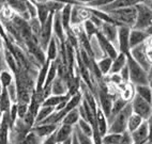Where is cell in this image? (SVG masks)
<instances>
[{
  "label": "cell",
  "instance_id": "1",
  "mask_svg": "<svg viewBox=\"0 0 152 144\" xmlns=\"http://www.w3.org/2000/svg\"><path fill=\"white\" fill-rule=\"evenodd\" d=\"M133 113L131 103L124 107L122 111H120L117 115H115L108 122V131L110 133H121L128 131V121L131 114Z\"/></svg>",
  "mask_w": 152,
  "mask_h": 144
},
{
  "label": "cell",
  "instance_id": "2",
  "mask_svg": "<svg viewBox=\"0 0 152 144\" xmlns=\"http://www.w3.org/2000/svg\"><path fill=\"white\" fill-rule=\"evenodd\" d=\"M108 14L114 19V22H116L118 27L124 26V27H129L132 29L135 25L137 12H136L135 7H129V8H122L110 11Z\"/></svg>",
  "mask_w": 152,
  "mask_h": 144
},
{
  "label": "cell",
  "instance_id": "3",
  "mask_svg": "<svg viewBox=\"0 0 152 144\" xmlns=\"http://www.w3.org/2000/svg\"><path fill=\"white\" fill-rule=\"evenodd\" d=\"M128 67L130 72V82L133 85H142V84L149 83L148 78V72L141 67L138 63L128 54Z\"/></svg>",
  "mask_w": 152,
  "mask_h": 144
},
{
  "label": "cell",
  "instance_id": "4",
  "mask_svg": "<svg viewBox=\"0 0 152 144\" xmlns=\"http://www.w3.org/2000/svg\"><path fill=\"white\" fill-rule=\"evenodd\" d=\"M136 8V22L132 29L146 31L152 25V10L144 3H137Z\"/></svg>",
  "mask_w": 152,
  "mask_h": 144
},
{
  "label": "cell",
  "instance_id": "5",
  "mask_svg": "<svg viewBox=\"0 0 152 144\" xmlns=\"http://www.w3.org/2000/svg\"><path fill=\"white\" fill-rule=\"evenodd\" d=\"M131 106H132V110L133 113L137 114L142 119V120L147 121L152 114V103H148L138 95L134 96V98L131 101Z\"/></svg>",
  "mask_w": 152,
  "mask_h": 144
},
{
  "label": "cell",
  "instance_id": "6",
  "mask_svg": "<svg viewBox=\"0 0 152 144\" xmlns=\"http://www.w3.org/2000/svg\"><path fill=\"white\" fill-rule=\"evenodd\" d=\"M53 19H54V14L50 13L47 20L42 25L41 32L39 35V44L44 51H45L47 45L54 35V33H53Z\"/></svg>",
  "mask_w": 152,
  "mask_h": 144
},
{
  "label": "cell",
  "instance_id": "7",
  "mask_svg": "<svg viewBox=\"0 0 152 144\" xmlns=\"http://www.w3.org/2000/svg\"><path fill=\"white\" fill-rule=\"evenodd\" d=\"M130 32L131 28L120 26L118 27V51L122 54H130Z\"/></svg>",
  "mask_w": 152,
  "mask_h": 144
},
{
  "label": "cell",
  "instance_id": "8",
  "mask_svg": "<svg viewBox=\"0 0 152 144\" xmlns=\"http://www.w3.org/2000/svg\"><path fill=\"white\" fill-rule=\"evenodd\" d=\"M146 49H147L146 44H145V43L141 44V45H139V46H136V47H134V48L131 49V50H130V56L133 58L136 62L138 63L141 67L148 72L151 65H150L149 62H148V60H147Z\"/></svg>",
  "mask_w": 152,
  "mask_h": 144
},
{
  "label": "cell",
  "instance_id": "9",
  "mask_svg": "<svg viewBox=\"0 0 152 144\" xmlns=\"http://www.w3.org/2000/svg\"><path fill=\"white\" fill-rule=\"evenodd\" d=\"M102 35L107 38L115 47L118 49V26L115 24H109V22H103L101 28L99 29Z\"/></svg>",
  "mask_w": 152,
  "mask_h": 144
},
{
  "label": "cell",
  "instance_id": "10",
  "mask_svg": "<svg viewBox=\"0 0 152 144\" xmlns=\"http://www.w3.org/2000/svg\"><path fill=\"white\" fill-rule=\"evenodd\" d=\"M95 38H96V40H98V43H99V45H100L101 49H102V51H103L104 56L110 58V59L114 60L115 58L118 56V54H119L118 49L115 47V45H113L107 38H104L100 31L96 33Z\"/></svg>",
  "mask_w": 152,
  "mask_h": 144
},
{
  "label": "cell",
  "instance_id": "11",
  "mask_svg": "<svg viewBox=\"0 0 152 144\" xmlns=\"http://www.w3.org/2000/svg\"><path fill=\"white\" fill-rule=\"evenodd\" d=\"M53 33L54 36L57 38L61 44H64L66 41V33H65L64 28H63L61 17H60V12L54 14V19H53Z\"/></svg>",
  "mask_w": 152,
  "mask_h": 144
},
{
  "label": "cell",
  "instance_id": "12",
  "mask_svg": "<svg viewBox=\"0 0 152 144\" xmlns=\"http://www.w3.org/2000/svg\"><path fill=\"white\" fill-rule=\"evenodd\" d=\"M133 144H147L149 140V131H148V125L147 121H145L135 131L131 132Z\"/></svg>",
  "mask_w": 152,
  "mask_h": 144
},
{
  "label": "cell",
  "instance_id": "13",
  "mask_svg": "<svg viewBox=\"0 0 152 144\" xmlns=\"http://www.w3.org/2000/svg\"><path fill=\"white\" fill-rule=\"evenodd\" d=\"M59 125L56 124H39V125H34L32 127L31 130L42 140H44L45 138H47L48 136L53 135L55 131L57 130Z\"/></svg>",
  "mask_w": 152,
  "mask_h": 144
},
{
  "label": "cell",
  "instance_id": "14",
  "mask_svg": "<svg viewBox=\"0 0 152 144\" xmlns=\"http://www.w3.org/2000/svg\"><path fill=\"white\" fill-rule=\"evenodd\" d=\"M60 46H61V43L58 41L57 38L53 35L52 40L47 45L46 49H45V54H46V60L50 61H56L57 60L58 56H59V50Z\"/></svg>",
  "mask_w": 152,
  "mask_h": 144
},
{
  "label": "cell",
  "instance_id": "15",
  "mask_svg": "<svg viewBox=\"0 0 152 144\" xmlns=\"http://www.w3.org/2000/svg\"><path fill=\"white\" fill-rule=\"evenodd\" d=\"M149 35L146 31L137 30V29H131L130 32V48H134L136 46H139L147 41Z\"/></svg>",
  "mask_w": 152,
  "mask_h": 144
},
{
  "label": "cell",
  "instance_id": "16",
  "mask_svg": "<svg viewBox=\"0 0 152 144\" xmlns=\"http://www.w3.org/2000/svg\"><path fill=\"white\" fill-rule=\"evenodd\" d=\"M73 133H74L73 126L60 124L58 129L55 132V135H56V141H57V143L61 144L62 142H64L65 140H68L69 138H71V137L73 136Z\"/></svg>",
  "mask_w": 152,
  "mask_h": 144
},
{
  "label": "cell",
  "instance_id": "17",
  "mask_svg": "<svg viewBox=\"0 0 152 144\" xmlns=\"http://www.w3.org/2000/svg\"><path fill=\"white\" fill-rule=\"evenodd\" d=\"M69 93L68 82L64 79L57 77L52 83V95H66Z\"/></svg>",
  "mask_w": 152,
  "mask_h": 144
},
{
  "label": "cell",
  "instance_id": "18",
  "mask_svg": "<svg viewBox=\"0 0 152 144\" xmlns=\"http://www.w3.org/2000/svg\"><path fill=\"white\" fill-rule=\"evenodd\" d=\"M126 63H128V54L119 52L117 57L113 60V64H111L109 75L110 74H119L121 72V69L126 65Z\"/></svg>",
  "mask_w": 152,
  "mask_h": 144
},
{
  "label": "cell",
  "instance_id": "19",
  "mask_svg": "<svg viewBox=\"0 0 152 144\" xmlns=\"http://www.w3.org/2000/svg\"><path fill=\"white\" fill-rule=\"evenodd\" d=\"M96 126L100 131L101 136H105L107 131H108V120L106 115L103 113V111L101 110V108L98 106V110H96Z\"/></svg>",
  "mask_w": 152,
  "mask_h": 144
},
{
  "label": "cell",
  "instance_id": "20",
  "mask_svg": "<svg viewBox=\"0 0 152 144\" xmlns=\"http://www.w3.org/2000/svg\"><path fill=\"white\" fill-rule=\"evenodd\" d=\"M2 54H3V59H4V62H6L8 68L15 75L17 69H18V66H17V61H16V59H15V57H14V54H12L11 50L8 49L7 47L3 48Z\"/></svg>",
  "mask_w": 152,
  "mask_h": 144
},
{
  "label": "cell",
  "instance_id": "21",
  "mask_svg": "<svg viewBox=\"0 0 152 144\" xmlns=\"http://www.w3.org/2000/svg\"><path fill=\"white\" fill-rule=\"evenodd\" d=\"M71 98L70 94H66V95H50L47 98H45L42 103V106H46V107H53V108H56L58 105H60L63 101H68Z\"/></svg>",
  "mask_w": 152,
  "mask_h": 144
},
{
  "label": "cell",
  "instance_id": "22",
  "mask_svg": "<svg viewBox=\"0 0 152 144\" xmlns=\"http://www.w3.org/2000/svg\"><path fill=\"white\" fill-rule=\"evenodd\" d=\"M72 4H65L64 8L60 12V17L62 22L63 28H64L65 33L71 30V12H72Z\"/></svg>",
  "mask_w": 152,
  "mask_h": 144
},
{
  "label": "cell",
  "instance_id": "23",
  "mask_svg": "<svg viewBox=\"0 0 152 144\" xmlns=\"http://www.w3.org/2000/svg\"><path fill=\"white\" fill-rule=\"evenodd\" d=\"M96 62V66H98L99 71H100L101 75L103 77L107 76L110 73L111 64H113V59L108 57H103L100 60L95 61Z\"/></svg>",
  "mask_w": 152,
  "mask_h": 144
},
{
  "label": "cell",
  "instance_id": "24",
  "mask_svg": "<svg viewBox=\"0 0 152 144\" xmlns=\"http://www.w3.org/2000/svg\"><path fill=\"white\" fill-rule=\"evenodd\" d=\"M135 87V94L145 99L148 103H152V90L148 84H142V85H134Z\"/></svg>",
  "mask_w": 152,
  "mask_h": 144
},
{
  "label": "cell",
  "instance_id": "25",
  "mask_svg": "<svg viewBox=\"0 0 152 144\" xmlns=\"http://www.w3.org/2000/svg\"><path fill=\"white\" fill-rule=\"evenodd\" d=\"M128 101L123 99L121 96H117V97L114 98V103H113V108H111V112H110V115L108 117V122L115 117V115H117L120 111H122L124 107L128 105Z\"/></svg>",
  "mask_w": 152,
  "mask_h": 144
},
{
  "label": "cell",
  "instance_id": "26",
  "mask_svg": "<svg viewBox=\"0 0 152 144\" xmlns=\"http://www.w3.org/2000/svg\"><path fill=\"white\" fill-rule=\"evenodd\" d=\"M54 112H55V108H53V107L41 106V108L39 109L37 117H35L34 125H38V124H40V123L44 122V121L46 120L48 117H50Z\"/></svg>",
  "mask_w": 152,
  "mask_h": 144
},
{
  "label": "cell",
  "instance_id": "27",
  "mask_svg": "<svg viewBox=\"0 0 152 144\" xmlns=\"http://www.w3.org/2000/svg\"><path fill=\"white\" fill-rule=\"evenodd\" d=\"M80 120V115H79V111L78 108L74 109L71 112H69L64 117H63L61 124H64V125H69V126H73L77 125L78 121Z\"/></svg>",
  "mask_w": 152,
  "mask_h": 144
},
{
  "label": "cell",
  "instance_id": "28",
  "mask_svg": "<svg viewBox=\"0 0 152 144\" xmlns=\"http://www.w3.org/2000/svg\"><path fill=\"white\" fill-rule=\"evenodd\" d=\"M35 6H37V18L41 22V25H43L50 15V12L48 11L45 3H35Z\"/></svg>",
  "mask_w": 152,
  "mask_h": 144
},
{
  "label": "cell",
  "instance_id": "29",
  "mask_svg": "<svg viewBox=\"0 0 152 144\" xmlns=\"http://www.w3.org/2000/svg\"><path fill=\"white\" fill-rule=\"evenodd\" d=\"M12 106V101L10 99V96L8 94L7 89L2 88V93L0 95V110L4 113V112H10V109Z\"/></svg>",
  "mask_w": 152,
  "mask_h": 144
},
{
  "label": "cell",
  "instance_id": "30",
  "mask_svg": "<svg viewBox=\"0 0 152 144\" xmlns=\"http://www.w3.org/2000/svg\"><path fill=\"white\" fill-rule=\"evenodd\" d=\"M15 80V76L10 69H3L0 73V84L1 87L7 89L11 83H13Z\"/></svg>",
  "mask_w": 152,
  "mask_h": 144
},
{
  "label": "cell",
  "instance_id": "31",
  "mask_svg": "<svg viewBox=\"0 0 152 144\" xmlns=\"http://www.w3.org/2000/svg\"><path fill=\"white\" fill-rule=\"evenodd\" d=\"M145 122V120H142L139 115L135 113H132L129 117V121H128V131L129 132H133L135 131L139 126Z\"/></svg>",
  "mask_w": 152,
  "mask_h": 144
},
{
  "label": "cell",
  "instance_id": "32",
  "mask_svg": "<svg viewBox=\"0 0 152 144\" xmlns=\"http://www.w3.org/2000/svg\"><path fill=\"white\" fill-rule=\"evenodd\" d=\"M83 29H84L85 34L87 35V38H89V40H91L93 36L96 35V33L99 32V29L95 27L94 25H93V22H91L90 19L83 22Z\"/></svg>",
  "mask_w": 152,
  "mask_h": 144
},
{
  "label": "cell",
  "instance_id": "33",
  "mask_svg": "<svg viewBox=\"0 0 152 144\" xmlns=\"http://www.w3.org/2000/svg\"><path fill=\"white\" fill-rule=\"evenodd\" d=\"M76 127L78 128L79 130L82 131V132L84 133V135H86V136L90 137V138H92L93 129H92V126H91V124H90V123L88 122V121L80 119V120L78 121V123H77Z\"/></svg>",
  "mask_w": 152,
  "mask_h": 144
},
{
  "label": "cell",
  "instance_id": "34",
  "mask_svg": "<svg viewBox=\"0 0 152 144\" xmlns=\"http://www.w3.org/2000/svg\"><path fill=\"white\" fill-rule=\"evenodd\" d=\"M122 138L121 133H110L107 132L102 137V144H119Z\"/></svg>",
  "mask_w": 152,
  "mask_h": 144
},
{
  "label": "cell",
  "instance_id": "35",
  "mask_svg": "<svg viewBox=\"0 0 152 144\" xmlns=\"http://www.w3.org/2000/svg\"><path fill=\"white\" fill-rule=\"evenodd\" d=\"M28 24H29V27H30V29H31L32 34L35 38H38V40H39V35H40L41 28H42L41 22H39V19L37 18V17H34V18H30V20H28Z\"/></svg>",
  "mask_w": 152,
  "mask_h": 144
},
{
  "label": "cell",
  "instance_id": "36",
  "mask_svg": "<svg viewBox=\"0 0 152 144\" xmlns=\"http://www.w3.org/2000/svg\"><path fill=\"white\" fill-rule=\"evenodd\" d=\"M45 6L47 7V9H48V11L50 12V13L55 14V13H58V12H61V10L64 8L65 4L56 2V1H52V0H48L47 2H45Z\"/></svg>",
  "mask_w": 152,
  "mask_h": 144
},
{
  "label": "cell",
  "instance_id": "37",
  "mask_svg": "<svg viewBox=\"0 0 152 144\" xmlns=\"http://www.w3.org/2000/svg\"><path fill=\"white\" fill-rule=\"evenodd\" d=\"M74 132H75L76 137H77V139H78L79 144H94L92 138H90V137L84 135V133L79 130L77 127L74 128Z\"/></svg>",
  "mask_w": 152,
  "mask_h": 144
},
{
  "label": "cell",
  "instance_id": "38",
  "mask_svg": "<svg viewBox=\"0 0 152 144\" xmlns=\"http://www.w3.org/2000/svg\"><path fill=\"white\" fill-rule=\"evenodd\" d=\"M115 0H91L86 7L88 8H93V9H102L104 7L108 6L111 2H114Z\"/></svg>",
  "mask_w": 152,
  "mask_h": 144
},
{
  "label": "cell",
  "instance_id": "39",
  "mask_svg": "<svg viewBox=\"0 0 152 144\" xmlns=\"http://www.w3.org/2000/svg\"><path fill=\"white\" fill-rule=\"evenodd\" d=\"M22 144H42V139L39 138V137L31 130L27 135V137L25 138L24 142H23Z\"/></svg>",
  "mask_w": 152,
  "mask_h": 144
},
{
  "label": "cell",
  "instance_id": "40",
  "mask_svg": "<svg viewBox=\"0 0 152 144\" xmlns=\"http://www.w3.org/2000/svg\"><path fill=\"white\" fill-rule=\"evenodd\" d=\"M7 91H8V94L10 96V99H11L12 103H17V87L16 83H15V80H14L13 83H11L7 88Z\"/></svg>",
  "mask_w": 152,
  "mask_h": 144
},
{
  "label": "cell",
  "instance_id": "41",
  "mask_svg": "<svg viewBox=\"0 0 152 144\" xmlns=\"http://www.w3.org/2000/svg\"><path fill=\"white\" fill-rule=\"evenodd\" d=\"M28 110H29V103H17V114H18V119L24 120L26 114L28 113Z\"/></svg>",
  "mask_w": 152,
  "mask_h": 144
},
{
  "label": "cell",
  "instance_id": "42",
  "mask_svg": "<svg viewBox=\"0 0 152 144\" xmlns=\"http://www.w3.org/2000/svg\"><path fill=\"white\" fill-rule=\"evenodd\" d=\"M120 77L122 79V81L124 83H129L130 82V72H129V67H128V64L124 66V67L121 69V72L119 73Z\"/></svg>",
  "mask_w": 152,
  "mask_h": 144
},
{
  "label": "cell",
  "instance_id": "43",
  "mask_svg": "<svg viewBox=\"0 0 152 144\" xmlns=\"http://www.w3.org/2000/svg\"><path fill=\"white\" fill-rule=\"evenodd\" d=\"M119 144H133V140H132L131 132H129V131L123 132L122 138H121V141H120Z\"/></svg>",
  "mask_w": 152,
  "mask_h": 144
},
{
  "label": "cell",
  "instance_id": "44",
  "mask_svg": "<svg viewBox=\"0 0 152 144\" xmlns=\"http://www.w3.org/2000/svg\"><path fill=\"white\" fill-rule=\"evenodd\" d=\"M55 132H56V131H55ZM55 132L53 133V135H50V136H48L47 138L44 139L42 144H58L57 141H56V135H55Z\"/></svg>",
  "mask_w": 152,
  "mask_h": 144
},
{
  "label": "cell",
  "instance_id": "45",
  "mask_svg": "<svg viewBox=\"0 0 152 144\" xmlns=\"http://www.w3.org/2000/svg\"><path fill=\"white\" fill-rule=\"evenodd\" d=\"M147 125H148V131H149V140L148 143L152 144V114L150 115V117L147 120Z\"/></svg>",
  "mask_w": 152,
  "mask_h": 144
},
{
  "label": "cell",
  "instance_id": "46",
  "mask_svg": "<svg viewBox=\"0 0 152 144\" xmlns=\"http://www.w3.org/2000/svg\"><path fill=\"white\" fill-rule=\"evenodd\" d=\"M146 57H147V60H148V62H149V64L151 65V64H152V48H148V47H147Z\"/></svg>",
  "mask_w": 152,
  "mask_h": 144
},
{
  "label": "cell",
  "instance_id": "47",
  "mask_svg": "<svg viewBox=\"0 0 152 144\" xmlns=\"http://www.w3.org/2000/svg\"><path fill=\"white\" fill-rule=\"evenodd\" d=\"M52 1H56V2L62 3V4H72V6H75L77 3H75L73 0H52Z\"/></svg>",
  "mask_w": 152,
  "mask_h": 144
},
{
  "label": "cell",
  "instance_id": "48",
  "mask_svg": "<svg viewBox=\"0 0 152 144\" xmlns=\"http://www.w3.org/2000/svg\"><path fill=\"white\" fill-rule=\"evenodd\" d=\"M74 2L77 3V4H80V6H86L91 1V0H73Z\"/></svg>",
  "mask_w": 152,
  "mask_h": 144
},
{
  "label": "cell",
  "instance_id": "49",
  "mask_svg": "<svg viewBox=\"0 0 152 144\" xmlns=\"http://www.w3.org/2000/svg\"><path fill=\"white\" fill-rule=\"evenodd\" d=\"M145 44H146V46L148 48H152V36H149V38H147V41L145 42Z\"/></svg>",
  "mask_w": 152,
  "mask_h": 144
},
{
  "label": "cell",
  "instance_id": "50",
  "mask_svg": "<svg viewBox=\"0 0 152 144\" xmlns=\"http://www.w3.org/2000/svg\"><path fill=\"white\" fill-rule=\"evenodd\" d=\"M72 144H79L78 139H77V137H76L75 132L73 133V137H72Z\"/></svg>",
  "mask_w": 152,
  "mask_h": 144
},
{
  "label": "cell",
  "instance_id": "51",
  "mask_svg": "<svg viewBox=\"0 0 152 144\" xmlns=\"http://www.w3.org/2000/svg\"><path fill=\"white\" fill-rule=\"evenodd\" d=\"M148 78H149V80H152V64L150 66L149 71H148Z\"/></svg>",
  "mask_w": 152,
  "mask_h": 144
},
{
  "label": "cell",
  "instance_id": "52",
  "mask_svg": "<svg viewBox=\"0 0 152 144\" xmlns=\"http://www.w3.org/2000/svg\"><path fill=\"white\" fill-rule=\"evenodd\" d=\"M146 32H147V34H148L149 36H152V25L150 26L149 28H148V29H147Z\"/></svg>",
  "mask_w": 152,
  "mask_h": 144
},
{
  "label": "cell",
  "instance_id": "53",
  "mask_svg": "<svg viewBox=\"0 0 152 144\" xmlns=\"http://www.w3.org/2000/svg\"><path fill=\"white\" fill-rule=\"evenodd\" d=\"M72 137H73V136H72ZM72 137H71V138H69L68 140H65V141L62 142L61 144H72Z\"/></svg>",
  "mask_w": 152,
  "mask_h": 144
},
{
  "label": "cell",
  "instance_id": "54",
  "mask_svg": "<svg viewBox=\"0 0 152 144\" xmlns=\"http://www.w3.org/2000/svg\"><path fill=\"white\" fill-rule=\"evenodd\" d=\"M32 1L34 3H45V2H47L48 0H32Z\"/></svg>",
  "mask_w": 152,
  "mask_h": 144
},
{
  "label": "cell",
  "instance_id": "55",
  "mask_svg": "<svg viewBox=\"0 0 152 144\" xmlns=\"http://www.w3.org/2000/svg\"><path fill=\"white\" fill-rule=\"evenodd\" d=\"M2 117H3V112L0 110V124H1V120H2Z\"/></svg>",
  "mask_w": 152,
  "mask_h": 144
},
{
  "label": "cell",
  "instance_id": "56",
  "mask_svg": "<svg viewBox=\"0 0 152 144\" xmlns=\"http://www.w3.org/2000/svg\"><path fill=\"white\" fill-rule=\"evenodd\" d=\"M148 85H149L150 89L152 90V80H149V83H148Z\"/></svg>",
  "mask_w": 152,
  "mask_h": 144
},
{
  "label": "cell",
  "instance_id": "57",
  "mask_svg": "<svg viewBox=\"0 0 152 144\" xmlns=\"http://www.w3.org/2000/svg\"><path fill=\"white\" fill-rule=\"evenodd\" d=\"M3 51V48H2V45H1V44H0V54H1V52Z\"/></svg>",
  "mask_w": 152,
  "mask_h": 144
},
{
  "label": "cell",
  "instance_id": "58",
  "mask_svg": "<svg viewBox=\"0 0 152 144\" xmlns=\"http://www.w3.org/2000/svg\"><path fill=\"white\" fill-rule=\"evenodd\" d=\"M133 1H135L136 3H139V2H141V0H133Z\"/></svg>",
  "mask_w": 152,
  "mask_h": 144
},
{
  "label": "cell",
  "instance_id": "59",
  "mask_svg": "<svg viewBox=\"0 0 152 144\" xmlns=\"http://www.w3.org/2000/svg\"><path fill=\"white\" fill-rule=\"evenodd\" d=\"M9 144H12V143H11V142H9Z\"/></svg>",
  "mask_w": 152,
  "mask_h": 144
}]
</instances>
